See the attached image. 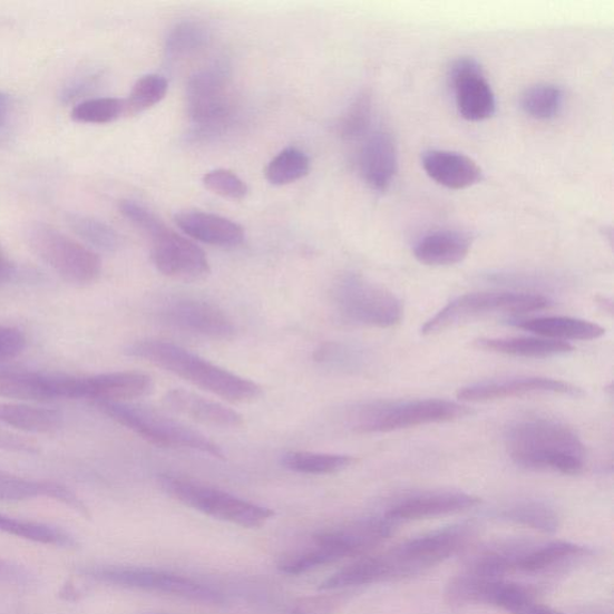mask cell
I'll list each match as a JSON object with an SVG mask.
<instances>
[{"instance_id":"6da1fadb","label":"cell","mask_w":614,"mask_h":614,"mask_svg":"<svg viewBox=\"0 0 614 614\" xmlns=\"http://www.w3.org/2000/svg\"><path fill=\"white\" fill-rule=\"evenodd\" d=\"M474 535L475 527L469 524L439 528L384 553L361 557L330 576L321 587L338 591L420 575L458 554Z\"/></svg>"},{"instance_id":"7a4b0ae2","label":"cell","mask_w":614,"mask_h":614,"mask_svg":"<svg viewBox=\"0 0 614 614\" xmlns=\"http://www.w3.org/2000/svg\"><path fill=\"white\" fill-rule=\"evenodd\" d=\"M506 447L510 459L525 469L574 476L586 465V449L579 437L555 419L515 421L507 430Z\"/></svg>"},{"instance_id":"3957f363","label":"cell","mask_w":614,"mask_h":614,"mask_svg":"<svg viewBox=\"0 0 614 614\" xmlns=\"http://www.w3.org/2000/svg\"><path fill=\"white\" fill-rule=\"evenodd\" d=\"M125 353L145 360L230 402H251L262 396V388L257 383L220 368L175 343L155 339L138 340L129 344Z\"/></svg>"},{"instance_id":"277c9868","label":"cell","mask_w":614,"mask_h":614,"mask_svg":"<svg viewBox=\"0 0 614 614\" xmlns=\"http://www.w3.org/2000/svg\"><path fill=\"white\" fill-rule=\"evenodd\" d=\"M393 526L396 524L383 515L320 533L306 545L283 555L279 569L283 574L301 575L344 558L364 556L389 537Z\"/></svg>"},{"instance_id":"5b68a950","label":"cell","mask_w":614,"mask_h":614,"mask_svg":"<svg viewBox=\"0 0 614 614\" xmlns=\"http://www.w3.org/2000/svg\"><path fill=\"white\" fill-rule=\"evenodd\" d=\"M469 415L467 406L449 400L371 401L353 407L348 421L351 429L360 433H386L458 420Z\"/></svg>"},{"instance_id":"8992f818","label":"cell","mask_w":614,"mask_h":614,"mask_svg":"<svg viewBox=\"0 0 614 614\" xmlns=\"http://www.w3.org/2000/svg\"><path fill=\"white\" fill-rule=\"evenodd\" d=\"M100 411L147 442L164 448L188 449L225 459V452L209 438L150 407L129 402H94Z\"/></svg>"},{"instance_id":"52a82bcc","label":"cell","mask_w":614,"mask_h":614,"mask_svg":"<svg viewBox=\"0 0 614 614\" xmlns=\"http://www.w3.org/2000/svg\"><path fill=\"white\" fill-rule=\"evenodd\" d=\"M0 398L22 402L104 399L103 373L70 376L29 370L0 371Z\"/></svg>"},{"instance_id":"ba28073f","label":"cell","mask_w":614,"mask_h":614,"mask_svg":"<svg viewBox=\"0 0 614 614\" xmlns=\"http://www.w3.org/2000/svg\"><path fill=\"white\" fill-rule=\"evenodd\" d=\"M332 304L342 321L358 327L391 328L403 313L396 294L358 274H345L334 283Z\"/></svg>"},{"instance_id":"9c48e42d","label":"cell","mask_w":614,"mask_h":614,"mask_svg":"<svg viewBox=\"0 0 614 614\" xmlns=\"http://www.w3.org/2000/svg\"><path fill=\"white\" fill-rule=\"evenodd\" d=\"M160 486L186 507L243 528H260L274 516L270 508L191 479L163 476Z\"/></svg>"},{"instance_id":"30bf717a","label":"cell","mask_w":614,"mask_h":614,"mask_svg":"<svg viewBox=\"0 0 614 614\" xmlns=\"http://www.w3.org/2000/svg\"><path fill=\"white\" fill-rule=\"evenodd\" d=\"M187 114L195 139L223 134L232 119L233 100L225 66L215 65L197 71L186 86Z\"/></svg>"},{"instance_id":"8fae6325","label":"cell","mask_w":614,"mask_h":614,"mask_svg":"<svg viewBox=\"0 0 614 614\" xmlns=\"http://www.w3.org/2000/svg\"><path fill=\"white\" fill-rule=\"evenodd\" d=\"M553 305L540 294L515 292L468 293L454 299L421 328L422 335H435L455 325L498 313L522 314Z\"/></svg>"},{"instance_id":"7c38bea8","label":"cell","mask_w":614,"mask_h":614,"mask_svg":"<svg viewBox=\"0 0 614 614\" xmlns=\"http://www.w3.org/2000/svg\"><path fill=\"white\" fill-rule=\"evenodd\" d=\"M26 241L45 264L75 285H88L101 273V260L96 252L50 225L30 224L26 228Z\"/></svg>"},{"instance_id":"4fadbf2b","label":"cell","mask_w":614,"mask_h":614,"mask_svg":"<svg viewBox=\"0 0 614 614\" xmlns=\"http://www.w3.org/2000/svg\"><path fill=\"white\" fill-rule=\"evenodd\" d=\"M90 577L125 588L140 589L183 597L195 603L222 605L223 593L181 575L139 568V566L104 565L86 571Z\"/></svg>"},{"instance_id":"5bb4252c","label":"cell","mask_w":614,"mask_h":614,"mask_svg":"<svg viewBox=\"0 0 614 614\" xmlns=\"http://www.w3.org/2000/svg\"><path fill=\"white\" fill-rule=\"evenodd\" d=\"M446 597L452 605H487L511 614H518L535 602V595L530 588L504 577L469 572L449 582Z\"/></svg>"},{"instance_id":"9a60e30c","label":"cell","mask_w":614,"mask_h":614,"mask_svg":"<svg viewBox=\"0 0 614 614\" xmlns=\"http://www.w3.org/2000/svg\"><path fill=\"white\" fill-rule=\"evenodd\" d=\"M159 321L182 333L212 340H231L237 333L228 314L218 306L198 298L168 299L157 311Z\"/></svg>"},{"instance_id":"2e32d148","label":"cell","mask_w":614,"mask_h":614,"mask_svg":"<svg viewBox=\"0 0 614 614\" xmlns=\"http://www.w3.org/2000/svg\"><path fill=\"white\" fill-rule=\"evenodd\" d=\"M448 80L462 118L477 123L494 117L497 109L495 91L478 60L470 57L454 60Z\"/></svg>"},{"instance_id":"e0dca14e","label":"cell","mask_w":614,"mask_h":614,"mask_svg":"<svg viewBox=\"0 0 614 614\" xmlns=\"http://www.w3.org/2000/svg\"><path fill=\"white\" fill-rule=\"evenodd\" d=\"M589 549L571 542H507L504 566L507 574H545L586 557Z\"/></svg>"},{"instance_id":"ac0fdd59","label":"cell","mask_w":614,"mask_h":614,"mask_svg":"<svg viewBox=\"0 0 614 614\" xmlns=\"http://www.w3.org/2000/svg\"><path fill=\"white\" fill-rule=\"evenodd\" d=\"M152 242V261L163 275L181 281H196L211 273L206 252L175 231L167 227L155 235Z\"/></svg>"},{"instance_id":"d6986e66","label":"cell","mask_w":614,"mask_h":614,"mask_svg":"<svg viewBox=\"0 0 614 614\" xmlns=\"http://www.w3.org/2000/svg\"><path fill=\"white\" fill-rule=\"evenodd\" d=\"M535 393H559V396L579 397L582 390L568 382L554 380V378L516 377L465 387L459 390L458 398L465 402H487L535 396Z\"/></svg>"},{"instance_id":"ffe728a7","label":"cell","mask_w":614,"mask_h":614,"mask_svg":"<svg viewBox=\"0 0 614 614\" xmlns=\"http://www.w3.org/2000/svg\"><path fill=\"white\" fill-rule=\"evenodd\" d=\"M480 499L460 491H435L409 496L393 504L386 517L393 524L416 522L474 509Z\"/></svg>"},{"instance_id":"44dd1931","label":"cell","mask_w":614,"mask_h":614,"mask_svg":"<svg viewBox=\"0 0 614 614\" xmlns=\"http://www.w3.org/2000/svg\"><path fill=\"white\" fill-rule=\"evenodd\" d=\"M399 152L390 133L377 130L366 137L359 154V170L363 181L378 193H384L397 177Z\"/></svg>"},{"instance_id":"7402d4cb","label":"cell","mask_w":614,"mask_h":614,"mask_svg":"<svg viewBox=\"0 0 614 614\" xmlns=\"http://www.w3.org/2000/svg\"><path fill=\"white\" fill-rule=\"evenodd\" d=\"M421 164L433 182L450 191H465L484 179L478 163L459 152L430 149L422 154Z\"/></svg>"},{"instance_id":"603a6c76","label":"cell","mask_w":614,"mask_h":614,"mask_svg":"<svg viewBox=\"0 0 614 614\" xmlns=\"http://www.w3.org/2000/svg\"><path fill=\"white\" fill-rule=\"evenodd\" d=\"M164 403L169 411L208 427L235 429L244 423L243 416L234 409L185 389L167 391Z\"/></svg>"},{"instance_id":"cb8c5ba5","label":"cell","mask_w":614,"mask_h":614,"mask_svg":"<svg viewBox=\"0 0 614 614\" xmlns=\"http://www.w3.org/2000/svg\"><path fill=\"white\" fill-rule=\"evenodd\" d=\"M178 227L188 237L204 244L220 247H237L245 234L241 225L232 220L199 211H187L176 215Z\"/></svg>"},{"instance_id":"d4e9b609","label":"cell","mask_w":614,"mask_h":614,"mask_svg":"<svg viewBox=\"0 0 614 614\" xmlns=\"http://www.w3.org/2000/svg\"><path fill=\"white\" fill-rule=\"evenodd\" d=\"M474 238L459 230H437L425 234L415 246L416 259L430 266H447L462 262Z\"/></svg>"},{"instance_id":"484cf974","label":"cell","mask_w":614,"mask_h":614,"mask_svg":"<svg viewBox=\"0 0 614 614\" xmlns=\"http://www.w3.org/2000/svg\"><path fill=\"white\" fill-rule=\"evenodd\" d=\"M40 497L51 498L67 504L77 511L87 513L82 500L65 485L27 479L0 470V501H21Z\"/></svg>"},{"instance_id":"4316f807","label":"cell","mask_w":614,"mask_h":614,"mask_svg":"<svg viewBox=\"0 0 614 614\" xmlns=\"http://www.w3.org/2000/svg\"><path fill=\"white\" fill-rule=\"evenodd\" d=\"M511 324L544 339L563 342L568 340H595L605 334V329L600 324L573 318L547 316L514 320L511 321Z\"/></svg>"},{"instance_id":"83f0119b","label":"cell","mask_w":614,"mask_h":614,"mask_svg":"<svg viewBox=\"0 0 614 614\" xmlns=\"http://www.w3.org/2000/svg\"><path fill=\"white\" fill-rule=\"evenodd\" d=\"M475 348L496 354L535 359L559 357L574 351L568 342L544 338L479 339Z\"/></svg>"},{"instance_id":"f1b7e54d","label":"cell","mask_w":614,"mask_h":614,"mask_svg":"<svg viewBox=\"0 0 614 614\" xmlns=\"http://www.w3.org/2000/svg\"><path fill=\"white\" fill-rule=\"evenodd\" d=\"M62 416L56 409L28 403L0 402V425L31 433H49L58 430Z\"/></svg>"},{"instance_id":"f546056e","label":"cell","mask_w":614,"mask_h":614,"mask_svg":"<svg viewBox=\"0 0 614 614\" xmlns=\"http://www.w3.org/2000/svg\"><path fill=\"white\" fill-rule=\"evenodd\" d=\"M498 517L510 524L543 533H555L561 525L558 513L549 504L537 499H522L507 504Z\"/></svg>"},{"instance_id":"4dcf8cb0","label":"cell","mask_w":614,"mask_h":614,"mask_svg":"<svg viewBox=\"0 0 614 614\" xmlns=\"http://www.w3.org/2000/svg\"><path fill=\"white\" fill-rule=\"evenodd\" d=\"M349 455L312 451H290L282 456V465L295 474L335 475L353 464Z\"/></svg>"},{"instance_id":"1f68e13d","label":"cell","mask_w":614,"mask_h":614,"mask_svg":"<svg viewBox=\"0 0 614 614\" xmlns=\"http://www.w3.org/2000/svg\"><path fill=\"white\" fill-rule=\"evenodd\" d=\"M564 91L553 84H538L527 88L519 104L523 111L535 120H553L563 111Z\"/></svg>"},{"instance_id":"d6a6232c","label":"cell","mask_w":614,"mask_h":614,"mask_svg":"<svg viewBox=\"0 0 614 614\" xmlns=\"http://www.w3.org/2000/svg\"><path fill=\"white\" fill-rule=\"evenodd\" d=\"M211 40V30L198 21H183L169 31L165 51L169 59H183L196 55Z\"/></svg>"},{"instance_id":"836d02e7","label":"cell","mask_w":614,"mask_h":614,"mask_svg":"<svg viewBox=\"0 0 614 614\" xmlns=\"http://www.w3.org/2000/svg\"><path fill=\"white\" fill-rule=\"evenodd\" d=\"M0 530L45 545L65 547L75 545L74 539L66 530L51 525L26 522V519L14 518L4 514H0Z\"/></svg>"},{"instance_id":"e575fe53","label":"cell","mask_w":614,"mask_h":614,"mask_svg":"<svg viewBox=\"0 0 614 614\" xmlns=\"http://www.w3.org/2000/svg\"><path fill=\"white\" fill-rule=\"evenodd\" d=\"M70 228L94 248L104 252H115L120 246V237L115 228L98 218L82 214L68 216Z\"/></svg>"},{"instance_id":"d590c367","label":"cell","mask_w":614,"mask_h":614,"mask_svg":"<svg viewBox=\"0 0 614 614\" xmlns=\"http://www.w3.org/2000/svg\"><path fill=\"white\" fill-rule=\"evenodd\" d=\"M309 172V156L301 149L287 148L266 166L265 177L271 184L283 186L304 178Z\"/></svg>"},{"instance_id":"8d00e7d4","label":"cell","mask_w":614,"mask_h":614,"mask_svg":"<svg viewBox=\"0 0 614 614\" xmlns=\"http://www.w3.org/2000/svg\"><path fill=\"white\" fill-rule=\"evenodd\" d=\"M168 82L162 75L149 74L140 77L125 100V115L134 116L147 111L159 104L167 94Z\"/></svg>"},{"instance_id":"74e56055","label":"cell","mask_w":614,"mask_h":614,"mask_svg":"<svg viewBox=\"0 0 614 614\" xmlns=\"http://www.w3.org/2000/svg\"><path fill=\"white\" fill-rule=\"evenodd\" d=\"M372 121V99L368 91L358 94L339 121L342 138L357 140L368 136Z\"/></svg>"},{"instance_id":"f35d334b","label":"cell","mask_w":614,"mask_h":614,"mask_svg":"<svg viewBox=\"0 0 614 614\" xmlns=\"http://www.w3.org/2000/svg\"><path fill=\"white\" fill-rule=\"evenodd\" d=\"M125 115V100L116 98H97L78 103L74 106L71 118L78 123L108 124Z\"/></svg>"},{"instance_id":"ab89813d","label":"cell","mask_w":614,"mask_h":614,"mask_svg":"<svg viewBox=\"0 0 614 614\" xmlns=\"http://www.w3.org/2000/svg\"><path fill=\"white\" fill-rule=\"evenodd\" d=\"M319 363L341 370H355L364 363L360 350L342 343H325L314 354Z\"/></svg>"},{"instance_id":"60d3db41","label":"cell","mask_w":614,"mask_h":614,"mask_svg":"<svg viewBox=\"0 0 614 614\" xmlns=\"http://www.w3.org/2000/svg\"><path fill=\"white\" fill-rule=\"evenodd\" d=\"M203 184L212 193L231 199H243L247 193V185L230 169L218 168L203 177Z\"/></svg>"},{"instance_id":"b9f144b4","label":"cell","mask_w":614,"mask_h":614,"mask_svg":"<svg viewBox=\"0 0 614 614\" xmlns=\"http://www.w3.org/2000/svg\"><path fill=\"white\" fill-rule=\"evenodd\" d=\"M119 211L135 227L149 235L150 240L167 228L163 220L136 201H121Z\"/></svg>"},{"instance_id":"7bdbcfd3","label":"cell","mask_w":614,"mask_h":614,"mask_svg":"<svg viewBox=\"0 0 614 614\" xmlns=\"http://www.w3.org/2000/svg\"><path fill=\"white\" fill-rule=\"evenodd\" d=\"M343 602L340 594L303 597L292 606L291 614H330Z\"/></svg>"},{"instance_id":"ee69618b","label":"cell","mask_w":614,"mask_h":614,"mask_svg":"<svg viewBox=\"0 0 614 614\" xmlns=\"http://www.w3.org/2000/svg\"><path fill=\"white\" fill-rule=\"evenodd\" d=\"M99 77L97 72H86L74 77L60 91L61 103L71 104L85 97L86 94L97 87Z\"/></svg>"},{"instance_id":"f6af8a7d","label":"cell","mask_w":614,"mask_h":614,"mask_svg":"<svg viewBox=\"0 0 614 614\" xmlns=\"http://www.w3.org/2000/svg\"><path fill=\"white\" fill-rule=\"evenodd\" d=\"M27 345V338L20 329L0 325V360L18 357Z\"/></svg>"},{"instance_id":"bcb514c9","label":"cell","mask_w":614,"mask_h":614,"mask_svg":"<svg viewBox=\"0 0 614 614\" xmlns=\"http://www.w3.org/2000/svg\"><path fill=\"white\" fill-rule=\"evenodd\" d=\"M16 275H18V267L10 261L2 244H0V285L11 281Z\"/></svg>"},{"instance_id":"7dc6e473","label":"cell","mask_w":614,"mask_h":614,"mask_svg":"<svg viewBox=\"0 0 614 614\" xmlns=\"http://www.w3.org/2000/svg\"><path fill=\"white\" fill-rule=\"evenodd\" d=\"M11 106L12 101L9 94L0 91V136L7 131Z\"/></svg>"},{"instance_id":"c3c4849f","label":"cell","mask_w":614,"mask_h":614,"mask_svg":"<svg viewBox=\"0 0 614 614\" xmlns=\"http://www.w3.org/2000/svg\"><path fill=\"white\" fill-rule=\"evenodd\" d=\"M518 614H563V613H559L553 608L540 605L537 602H533Z\"/></svg>"},{"instance_id":"681fc988","label":"cell","mask_w":614,"mask_h":614,"mask_svg":"<svg viewBox=\"0 0 614 614\" xmlns=\"http://www.w3.org/2000/svg\"><path fill=\"white\" fill-rule=\"evenodd\" d=\"M7 569V565H4L3 562H0V574L6 573Z\"/></svg>"}]
</instances>
